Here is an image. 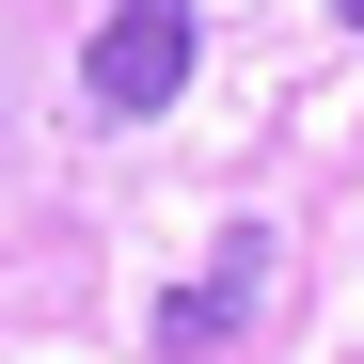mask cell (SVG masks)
I'll return each instance as SVG.
<instances>
[{
  "mask_svg": "<svg viewBox=\"0 0 364 364\" xmlns=\"http://www.w3.org/2000/svg\"><path fill=\"white\" fill-rule=\"evenodd\" d=\"M80 95L111 111V127H143V111H174V95H191V0H111V32H95Z\"/></svg>",
  "mask_w": 364,
  "mask_h": 364,
  "instance_id": "6da1fadb",
  "label": "cell"
},
{
  "mask_svg": "<svg viewBox=\"0 0 364 364\" xmlns=\"http://www.w3.org/2000/svg\"><path fill=\"white\" fill-rule=\"evenodd\" d=\"M269 285H285V269H269V222H222V254H206V285H191V301H174V317H159V333H174V348H222V333H237V317H254V301H269Z\"/></svg>",
  "mask_w": 364,
  "mask_h": 364,
  "instance_id": "7a4b0ae2",
  "label": "cell"
},
{
  "mask_svg": "<svg viewBox=\"0 0 364 364\" xmlns=\"http://www.w3.org/2000/svg\"><path fill=\"white\" fill-rule=\"evenodd\" d=\"M333 16H348V32H364V0H333Z\"/></svg>",
  "mask_w": 364,
  "mask_h": 364,
  "instance_id": "3957f363",
  "label": "cell"
}]
</instances>
